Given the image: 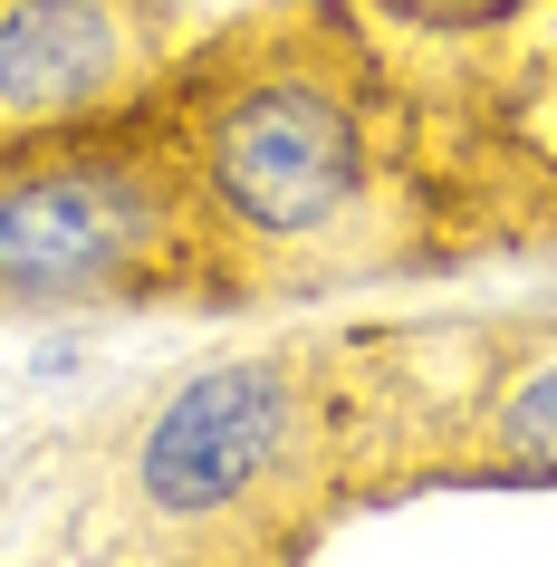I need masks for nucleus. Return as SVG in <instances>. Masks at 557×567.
<instances>
[{
    "label": "nucleus",
    "instance_id": "3",
    "mask_svg": "<svg viewBox=\"0 0 557 567\" xmlns=\"http://www.w3.org/2000/svg\"><path fill=\"white\" fill-rule=\"evenodd\" d=\"M318 462L308 385L289 357H212L193 365L135 433V509L164 538L260 529L250 509H279Z\"/></svg>",
    "mask_w": 557,
    "mask_h": 567
},
{
    "label": "nucleus",
    "instance_id": "2",
    "mask_svg": "<svg viewBox=\"0 0 557 567\" xmlns=\"http://www.w3.org/2000/svg\"><path fill=\"white\" fill-rule=\"evenodd\" d=\"M212 279L174 135H30L0 154V308H106Z\"/></svg>",
    "mask_w": 557,
    "mask_h": 567
},
{
    "label": "nucleus",
    "instance_id": "4",
    "mask_svg": "<svg viewBox=\"0 0 557 567\" xmlns=\"http://www.w3.org/2000/svg\"><path fill=\"white\" fill-rule=\"evenodd\" d=\"M174 59L164 0H10L0 10V135H68L125 116Z\"/></svg>",
    "mask_w": 557,
    "mask_h": 567
},
{
    "label": "nucleus",
    "instance_id": "1",
    "mask_svg": "<svg viewBox=\"0 0 557 567\" xmlns=\"http://www.w3.org/2000/svg\"><path fill=\"white\" fill-rule=\"evenodd\" d=\"M212 279H279L337 260L375 221V116L355 49H221L174 125Z\"/></svg>",
    "mask_w": 557,
    "mask_h": 567
},
{
    "label": "nucleus",
    "instance_id": "5",
    "mask_svg": "<svg viewBox=\"0 0 557 567\" xmlns=\"http://www.w3.org/2000/svg\"><path fill=\"white\" fill-rule=\"evenodd\" d=\"M462 481H557V337L481 365V404L452 423Z\"/></svg>",
    "mask_w": 557,
    "mask_h": 567
}]
</instances>
